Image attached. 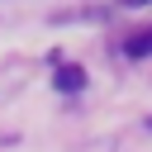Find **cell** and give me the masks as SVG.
Wrapping results in <instances>:
<instances>
[{"label": "cell", "mask_w": 152, "mask_h": 152, "mask_svg": "<svg viewBox=\"0 0 152 152\" xmlns=\"http://www.w3.org/2000/svg\"><path fill=\"white\" fill-rule=\"evenodd\" d=\"M52 81H57V90H81V86H86V71H81V66H62Z\"/></svg>", "instance_id": "1"}, {"label": "cell", "mask_w": 152, "mask_h": 152, "mask_svg": "<svg viewBox=\"0 0 152 152\" xmlns=\"http://www.w3.org/2000/svg\"><path fill=\"white\" fill-rule=\"evenodd\" d=\"M124 52H128V57H147V52H152V28H142V33H133V38L124 43Z\"/></svg>", "instance_id": "2"}, {"label": "cell", "mask_w": 152, "mask_h": 152, "mask_svg": "<svg viewBox=\"0 0 152 152\" xmlns=\"http://www.w3.org/2000/svg\"><path fill=\"white\" fill-rule=\"evenodd\" d=\"M124 5H152V0H124Z\"/></svg>", "instance_id": "3"}, {"label": "cell", "mask_w": 152, "mask_h": 152, "mask_svg": "<svg viewBox=\"0 0 152 152\" xmlns=\"http://www.w3.org/2000/svg\"><path fill=\"white\" fill-rule=\"evenodd\" d=\"M147 128H152V119H147Z\"/></svg>", "instance_id": "4"}]
</instances>
